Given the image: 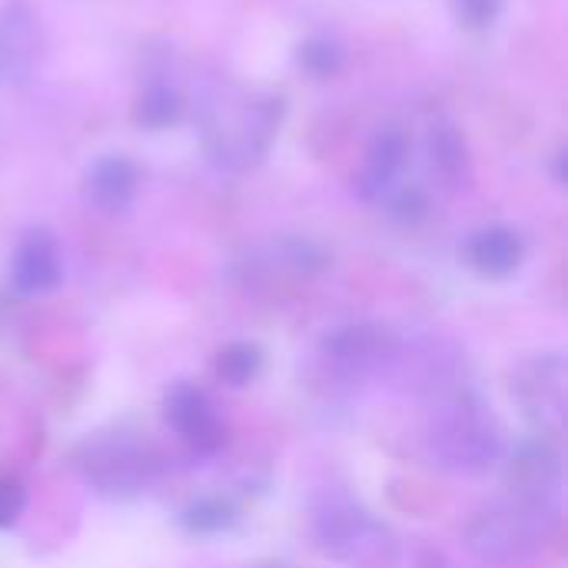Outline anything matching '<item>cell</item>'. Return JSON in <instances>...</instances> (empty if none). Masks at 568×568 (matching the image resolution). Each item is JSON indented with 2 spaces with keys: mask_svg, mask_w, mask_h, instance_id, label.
I'll use <instances>...</instances> for the list:
<instances>
[{
  "mask_svg": "<svg viewBox=\"0 0 568 568\" xmlns=\"http://www.w3.org/2000/svg\"><path fill=\"white\" fill-rule=\"evenodd\" d=\"M136 193V170L130 160L123 156H103L90 166L87 173V200L103 210V213H116L123 206H130Z\"/></svg>",
  "mask_w": 568,
  "mask_h": 568,
  "instance_id": "14",
  "label": "cell"
},
{
  "mask_svg": "<svg viewBox=\"0 0 568 568\" xmlns=\"http://www.w3.org/2000/svg\"><path fill=\"white\" fill-rule=\"evenodd\" d=\"M60 276H63V263H60V250L53 236L43 230L27 233L10 263V280L17 293H27V296L47 293L60 283Z\"/></svg>",
  "mask_w": 568,
  "mask_h": 568,
  "instance_id": "11",
  "label": "cell"
},
{
  "mask_svg": "<svg viewBox=\"0 0 568 568\" xmlns=\"http://www.w3.org/2000/svg\"><path fill=\"white\" fill-rule=\"evenodd\" d=\"M23 506H27L23 489H20L13 479H0V529L13 526V523L20 519Z\"/></svg>",
  "mask_w": 568,
  "mask_h": 568,
  "instance_id": "22",
  "label": "cell"
},
{
  "mask_svg": "<svg viewBox=\"0 0 568 568\" xmlns=\"http://www.w3.org/2000/svg\"><path fill=\"white\" fill-rule=\"evenodd\" d=\"M263 369V349L256 343H230L216 353L213 359V373L220 383L240 389V386H250Z\"/></svg>",
  "mask_w": 568,
  "mask_h": 568,
  "instance_id": "15",
  "label": "cell"
},
{
  "mask_svg": "<svg viewBox=\"0 0 568 568\" xmlns=\"http://www.w3.org/2000/svg\"><path fill=\"white\" fill-rule=\"evenodd\" d=\"M453 3H456V17L473 30L496 23V17L503 10V0H453Z\"/></svg>",
  "mask_w": 568,
  "mask_h": 568,
  "instance_id": "21",
  "label": "cell"
},
{
  "mask_svg": "<svg viewBox=\"0 0 568 568\" xmlns=\"http://www.w3.org/2000/svg\"><path fill=\"white\" fill-rule=\"evenodd\" d=\"M429 449L443 469L459 476L489 473L506 456L499 423L466 389L439 399L436 416L429 423Z\"/></svg>",
  "mask_w": 568,
  "mask_h": 568,
  "instance_id": "2",
  "label": "cell"
},
{
  "mask_svg": "<svg viewBox=\"0 0 568 568\" xmlns=\"http://www.w3.org/2000/svg\"><path fill=\"white\" fill-rule=\"evenodd\" d=\"M280 100L270 93L243 87H216L200 103V140L210 163L223 173L253 170L276 130H280Z\"/></svg>",
  "mask_w": 568,
  "mask_h": 568,
  "instance_id": "1",
  "label": "cell"
},
{
  "mask_svg": "<svg viewBox=\"0 0 568 568\" xmlns=\"http://www.w3.org/2000/svg\"><path fill=\"white\" fill-rule=\"evenodd\" d=\"M403 339L383 323H346L320 343V356L333 376L363 383L389 373L399 363Z\"/></svg>",
  "mask_w": 568,
  "mask_h": 568,
  "instance_id": "5",
  "label": "cell"
},
{
  "mask_svg": "<svg viewBox=\"0 0 568 568\" xmlns=\"http://www.w3.org/2000/svg\"><path fill=\"white\" fill-rule=\"evenodd\" d=\"M469 263L476 273L489 276V280H506L523 266L526 256V243L516 230L509 226H489L483 233H476L469 240Z\"/></svg>",
  "mask_w": 568,
  "mask_h": 568,
  "instance_id": "13",
  "label": "cell"
},
{
  "mask_svg": "<svg viewBox=\"0 0 568 568\" xmlns=\"http://www.w3.org/2000/svg\"><path fill=\"white\" fill-rule=\"evenodd\" d=\"M316 549L349 568H389L399 559L396 532L349 499H326L313 513Z\"/></svg>",
  "mask_w": 568,
  "mask_h": 568,
  "instance_id": "4",
  "label": "cell"
},
{
  "mask_svg": "<svg viewBox=\"0 0 568 568\" xmlns=\"http://www.w3.org/2000/svg\"><path fill=\"white\" fill-rule=\"evenodd\" d=\"M180 106H183V103H180V97H176L173 87L153 83V87H146V90L140 93L136 110H133V120H136L140 126L163 130V126H170V123L180 116Z\"/></svg>",
  "mask_w": 568,
  "mask_h": 568,
  "instance_id": "16",
  "label": "cell"
},
{
  "mask_svg": "<svg viewBox=\"0 0 568 568\" xmlns=\"http://www.w3.org/2000/svg\"><path fill=\"white\" fill-rule=\"evenodd\" d=\"M409 163V136L406 130L399 126H389L383 130L373 146H369V156H366V170H363V193L369 200H379V196H389L396 190V180L399 173L406 170Z\"/></svg>",
  "mask_w": 568,
  "mask_h": 568,
  "instance_id": "12",
  "label": "cell"
},
{
  "mask_svg": "<svg viewBox=\"0 0 568 568\" xmlns=\"http://www.w3.org/2000/svg\"><path fill=\"white\" fill-rule=\"evenodd\" d=\"M562 486V459L549 439H529L516 446L506 463V489L509 499L546 503L552 506Z\"/></svg>",
  "mask_w": 568,
  "mask_h": 568,
  "instance_id": "9",
  "label": "cell"
},
{
  "mask_svg": "<svg viewBox=\"0 0 568 568\" xmlns=\"http://www.w3.org/2000/svg\"><path fill=\"white\" fill-rule=\"evenodd\" d=\"M80 469H83V479L97 493L110 499H126V496H136L153 479L156 456L146 449V443L116 433V436H100L87 443L80 456Z\"/></svg>",
  "mask_w": 568,
  "mask_h": 568,
  "instance_id": "7",
  "label": "cell"
},
{
  "mask_svg": "<svg viewBox=\"0 0 568 568\" xmlns=\"http://www.w3.org/2000/svg\"><path fill=\"white\" fill-rule=\"evenodd\" d=\"M556 532V506L506 499L476 513L463 532L466 549L489 566H516L536 556Z\"/></svg>",
  "mask_w": 568,
  "mask_h": 568,
  "instance_id": "3",
  "label": "cell"
},
{
  "mask_svg": "<svg viewBox=\"0 0 568 568\" xmlns=\"http://www.w3.org/2000/svg\"><path fill=\"white\" fill-rule=\"evenodd\" d=\"M513 399L539 439H559L566 429L568 366L559 353L532 356L513 369Z\"/></svg>",
  "mask_w": 568,
  "mask_h": 568,
  "instance_id": "6",
  "label": "cell"
},
{
  "mask_svg": "<svg viewBox=\"0 0 568 568\" xmlns=\"http://www.w3.org/2000/svg\"><path fill=\"white\" fill-rule=\"evenodd\" d=\"M166 419L170 426L183 436V443L193 453H216L226 439V429L220 423V416L213 413L210 399L203 396V389L190 386V383H176L166 399H163Z\"/></svg>",
  "mask_w": 568,
  "mask_h": 568,
  "instance_id": "10",
  "label": "cell"
},
{
  "mask_svg": "<svg viewBox=\"0 0 568 568\" xmlns=\"http://www.w3.org/2000/svg\"><path fill=\"white\" fill-rule=\"evenodd\" d=\"M419 568H456L439 549H423L419 552Z\"/></svg>",
  "mask_w": 568,
  "mask_h": 568,
  "instance_id": "23",
  "label": "cell"
},
{
  "mask_svg": "<svg viewBox=\"0 0 568 568\" xmlns=\"http://www.w3.org/2000/svg\"><path fill=\"white\" fill-rule=\"evenodd\" d=\"M236 519V509L233 503L220 499V496H210V499H196L186 513H183V523L190 532L196 536H213V532H223L230 529Z\"/></svg>",
  "mask_w": 568,
  "mask_h": 568,
  "instance_id": "17",
  "label": "cell"
},
{
  "mask_svg": "<svg viewBox=\"0 0 568 568\" xmlns=\"http://www.w3.org/2000/svg\"><path fill=\"white\" fill-rule=\"evenodd\" d=\"M389 210L403 223H413V220H419L429 210V200H426V193L419 186H399V190L389 193Z\"/></svg>",
  "mask_w": 568,
  "mask_h": 568,
  "instance_id": "20",
  "label": "cell"
},
{
  "mask_svg": "<svg viewBox=\"0 0 568 568\" xmlns=\"http://www.w3.org/2000/svg\"><path fill=\"white\" fill-rule=\"evenodd\" d=\"M463 156H466V150H463L459 136H456L449 126L439 130V133L433 136V166H436L446 180H459V173H463Z\"/></svg>",
  "mask_w": 568,
  "mask_h": 568,
  "instance_id": "19",
  "label": "cell"
},
{
  "mask_svg": "<svg viewBox=\"0 0 568 568\" xmlns=\"http://www.w3.org/2000/svg\"><path fill=\"white\" fill-rule=\"evenodd\" d=\"M43 57L40 17L30 3L10 0L0 7V87H23Z\"/></svg>",
  "mask_w": 568,
  "mask_h": 568,
  "instance_id": "8",
  "label": "cell"
},
{
  "mask_svg": "<svg viewBox=\"0 0 568 568\" xmlns=\"http://www.w3.org/2000/svg\"><path fill=\"white\" fill-rule=\"evenodd\" d=\"M300 63H303V70L306 73H313L316 80H329V77H336L339 73V67H343V53H339V47L336 43H329V40H306L303 47H300Z\"/></svg>",
  "mask_w": 568,
  "mask_h": 568,
  "instance_id": "18",
  "label": "cell"
}]
</instances>
